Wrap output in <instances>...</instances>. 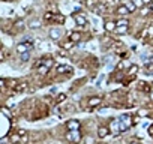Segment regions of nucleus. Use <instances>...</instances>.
<instances>
[{"label": "nucleus", "instance_id": "1", "mask_svg": "<svg viewBox=\"0 0 153 144\" xmlns=\"http://www.w3.org/2000/svg\"><path fill=\"white\" fill-rule=\"evenodd\" d=\"M66 140L69 141V143H80L81 140V135H80V129H77V131H69L66 134Z\"/></svg>", "mask_w": 153, "mask_h": 144}, {"label": "nucleus", "instance_id": "2", "mask_svg": "<svg viewBox=\"0 0 153 144\" xmlns=\"http://www.w3.org/2000/svg\"><path fill=\"white\" fill-rule=\"evenodd\" d=\"M131 117L129 116H123L122 117V120H119V129H120V132H123V131H126L128 128L131 126Z\"/></svg>", "mask_w": 153, "mask_h": 144}, {"label": "nucleus", "instance_id": "3", "mask_svg": "<svg viewBox=\"0 0 153 144\" xmlns=\"http://www.w3.org/2000/svg\"><path fill=\"white\" fill-rule=\"evenodd\" d=\"M74 20H75L77 26H80V27H84V26L87 24V20H86V17H84L83 14H75L74 15Z\"/></svg>", "mask_w": 153, "mask_h": 144}, {"label": "nucleus", "instance_id": "4", "mask_svg": "<svg viewBox=\"0 0 153 144\" xmlns=\"http://www.w3.org/2000/svg\"><path fill=\"white\" fill-rule=\"evenodd\" d=\"M102 102V98L101 96H93V98H90L89 99V102H87V105L90 107V108H93V107H98L99 104Z\"/></svg>", "mask_w": 153, "mask_h": 144}, {"label": "nucleus", "instance_id": "5", "mask_svg": "<svg viewBox=\"0 0 153 144\" xmlns=\"http://www.w3.org/2000/svg\"><path fill=\"white\" fill-rule=\"evenodd\" d=\"M30 48H32V45L30 44H18L17 45V51L20 53V54H24V53H29L30 51Z\"/></svg>", "mask_w": 153, "mask_h": 144}, {"label": "nucleus", "instance_id": "6", "mask_svg": "<svg viewBox=\"0 0 153 144\" xmlns=\"http://www.w3.org/2000/svg\"><path fill=\"white\" fill-rule=\"evenodd\" d=\"M26 89H27V83H17V84H14V87H12V90L15 93L24 92Z\"/></svg>", "mask_w": 153, "mask_h": 144}, {"label": "nucleus", "instance_id": "7", "mask_svg": "<svg viewBox=\"0 0 153 144\" xmlns=\"http://www.w3.org/2000/svg\"><path fill=\"white\" fill-rule=\"evenodd\" d=\"M66 126H68L69 131H77V129H80V122L78 120H69L66 123Z\"/></svg>", "mask_w": 153, "mask_h": 144}, {"label": "nucleus", "instance_id": "8", "mask_svg": "<svg viewBox=\"0 0 153 144\" xmlns=\"http://www.w3.org/2000/svg\"><path fill=\"white\" fill-rule=\"evenodd\" d=\"M81 33H80V32H72V33L69 35V41L71 42H74V44H77V42H80L81 41Z\"/></svg>", "mask_w": 153, "mask_h": 144}, {"label": "nucleus", "instance_id": "9", "mask_svg": "<svg viewBox=\"0 0 153 144\" xmlns=\"http://www.w3.org/2000/svg\"><path fill=\"white\" fill-rule=\"evenodd\" d=\"M36 72H38L39 75H47V74L50 72V68H48V66H45V65H42V63H41V65H39L38 68H36Z\"/></svg>", "mask_w": 153, "mask_h": 144}, {"label": "nucleus", "instance_id": "10", "mask_svg": "<svg viewBox=\"0 0 153 144\" xmlns=\"http://www.w3.org/2000/svg\"><path fill=\"white\" fill-rule=\"evenodd\" d=\"M57 72L59 74H66V72H72V68L68 65H59L57 66Z\"/></svg>", "mask_w": 153, "mask_h": 144}, {"label": "nucleus", "instance_id": "11", "mask_svg": "<svg viewBox=\"0 0 153 144\" xmlns=\"http://www.w3.org/2000/svg\"><path fill=\"white\" fill-rule=\"evenodd\" d=\"M108 134H110V129H108V128H105V126H101V128H99V131H98V137H99V138H105Z\"/></svg>", "mask_w": 153, "mask_h": 144}, {"label": "nucleus", "instance_id": "12", "mask_svg": "<svg viewBox=\"0 0 153 144\" xmlns=\"http://www.w3.org/2000/svg\"><path fill=\"white\" fill-rule=\"evenodd\" d=\"M117 29V23H113V21H107L105 23V30L107 32H113Z\"/></svg>", "mask_w": 153, "mask_h": 144}, {"label": "nucleus", "instance_id": "13", "mask_svg": "<svg viewBox=\"0 0 153 144\" xmlns=\"http://www.w3.org/2000/svg\"><path fill=\"white\" fill-rule=\"evenodd\" d=\"M50 36H51V39H54V41L60 39V30L59 29H51L50 30Z\"/></svg>", "mask_w": 153, "mask_h": 144}, {"label": "nucleus", "instance_id": "14", "mask_svg": "<svg viewBox=\"0 0 153 144\" xmlns=\"http://www.w3.org/2000/svg\"><path fill=\"white\" fill-rule=\"evenodd\" d=\"M117 14L119 15H123V17H125V15L131 14V11L126 8V5H122V6H119V9H117Z\"/></svg>", "mask_w": 153, "mask_h": 144}, {"label": "nucleus", "instance_id": "15", "mask_svg": "<svg viewBox=\"0 0 153 144\" xmlns=\"http://www.w3.org/2000/svg\"><path fill=\"white\" fill-rule=\"evenodd\" d=\"M9 140H11V143H20V141H23V137H21L18 132H17V134H12V135H11Z\"/></svg>", "mask_w": 153, "mask_h": 144}, {"label": "nucleus", "instance_id": "16", "mask_svg": "<svg viewBox=\"0 0 153 144\" xmlns=\"http://www.w3.org/2000/svg\"><path fill=\"white\" fill-rule=\"evenodd\" d=\"M144 72L147 75H153V63H149V65L144 66Z\"/></svg>", "mask_w": 153, "mask_h": 144}, {"label": "nucleus", "instance_id": "17", "mask_svg": "<svg viewBox=\"0 0 153 144\" xmlns=\"http://www.w3.org/2000/svg\"><path fill=\"white\" fill-rule=\"evenodd\" d=\"M41 63H42V65H45V66H48V68H51L53 65H54V62H53L51 59H44Z\"/></svg>", "mask_w": 153, "mask_h": 144}, {"label": "nucleus", "instance_id": "18", "mask_svg": "<svg viewBox=\"0 0 153 144\" xmlns=\"http://www.w3.org/2000/svg\"><path fill=\"white\" fill-rule=\"evenodd\" d=\"M95 12L104 14V12H105V5H99V3H98V6H96V9H95Z\"/></svg>", "mask_w": 153, "mask_h": 144}, {"label": "nucleus", "instance_id": "19", "mask_svg": "<svg viewBox=\"0 0 153 144\" xmlns=\"http://www.w3.org/2000/svg\"><path fill=\"white\" fill-rule=\"evenodd\" d=\"M128 20H119L117 21V27H128Z\"/></svg>", "mask_w": 153, "mask_h": 144}, {"label": "nucleus", "instance_id": "20", "mask_svg": "<svg viewBox=\"0 0 153 144\" xmlns=\"http://www.w3.org/2000/svg\"><path fill=\"white\" fill-rule=\"evenodd\" d=\"M126 8H128L131 12H134V11L137 9V5H135L134 2H128V3H126Z\"/></svg>", "mask_w": 153, "mask_h": 144}, {"label": "nucleus", "instance_id": "21", "mask_svg": "<svg viewBox=\"0 0 153 144\" xmlns=\"http://www.w3.org/2000/svg\"><path fill=\"white\" fill-rule=\"evenodd\" d=\"M44 20H45V21H51V20H54V14H53V12H45Z\"/></svg>", "mask_w": 153, "mask_h": 144}, {"label": "nucleus", "instance_id": "22", "mask_svg": "<svg viewBox=\"0 0 153 144\" xmlns=\"http://www.w3.org/2000/svg\"><path fill=\"white\" fill-rule=\"evenodd\" d=\"M66 99V95L65 93H60V95H57V98H56V101H57V102H63V101H65Z\"/></svg>", "mask_w": 153, "mask_h": 144}, {"label": "nucleus", "instance_id": "23", "mask_svg": "<svg viewBox=\"0 0 153 144\" xmlns=\"http://www.w3.org/2000/svg\"><path fill=\"white\" fill-rule=\"evenodd\" d=\"M137 72H138V66H137V65H132L129 68V74H131V75H134V74H137Z\"/></svg>", "mask_w": 153, "mask_h": 144}, {"label": "nucleus", "instance_id": "24", "mask_svg": "<svg viewBox=\"0 0 153 144\" xmlns=\"http://www.w3.org/2000/svg\"><path fill=\"white\" fill-rule=\"evenodd\" d=\"M2 113H3L5 116H6L8 119H12V114H11L9 111H8V108H6V107H3V108H2Z\"/></svg>", "mask_w": 153, "mask_h": 144}, {"label": "nucleus", "instance_id": "25", "mask_svg": "<svg viewBox=\"0 0 153 144\" xmlns=\"http://www.w3.org/2000/svg\"><path fill=\"white\" fill-rule=\"evenodd\" d=\"M141 90H143V92H147V93H149V92H150V86H149L147 83H143V86H141Z\"/></svg>", "mask_w": 153, "mask_h": 144}, {"label": "nucleus", "instance_id": "26", "mask_svg": "<svg viewBox=\"0 0 153 144\" xmlns=\"http://www.w3.org/2000/svg\"><path fill=\"white\" fill-rule=\"evenodd\" d=\"M54 21H57V23H63V21H65V17H63V15H56Z\"/></svg>", "mask_w": 153, "mask_h": 144}, {"label": "nucleus", "instance_id": "27", "mask_svg": "<svg viewBox=\"0 0 153 144\" xmlns=\"http://www.w3.org/2000/svg\"><path fill=\"white\" fill-rule=\"evenodd\" d=\"M29 57H30L29 53H24V54H21V60H23V62H27V60H29Z\"/></svg>", "mask_w": 153, "mask_h": 144}, {"label": "nucleus", "instance_id": "28", "mask_svg": "<svg viewBox=\"0 0 153 144\" xmlns=\"http://www.w3.org/2000/svg\"><path fill=\"white\" fill-rule=\"evenodd\" d=\"M141 2H143V5H146V6H150L153 3V0H141Z\"/></svg>", "mask_w": 153, "mask_h": 144}, {"label": "nucleus", "instance_id": "29", "mask_svg": "<svg viewBox=\"0 0 153 144\" xmlns=\"http://www.w3.org/2000/svg\"><path fill=\"white\" fill-rule=\"evenodd\" d=\"M149 12H150V6L149 8H143V12H141V14H143V15H149Z\"/></svg>", "mask_w": 153, "mask_h": 144}, {"label": "nucleus", "instance_id": "30", "mask_svg": "<svg viewBox=\"0 0 153 144\" xmlns=\"http://www.w3.org/2000/svg\"><path fill=\"white\" fill-rule=\"evenodd\" d=\"M116 30H117L119 33H125V32L128 30V27H117V29H116Z\"/></svg>", "mask_w": 153, "mask_h": 144}, {"label": "nucleus", "instance_id": "31", "mask_svg": "<svg viewBox=\"0 0 153 144\" xmlns=\"http://www.w3.org/2000/svg\"><path fill=\"white\" fill-rule=\"evenodd\" d=\"M15 26H17L18 29H21V27H24V23H23V21H17V24H15Z\"/></svg>", "mask_w": 153, "mask_h": 144}, {"label": "nucleus", "instance_id": "32", "mask_svg": "<svg viewBox=\"0 0 153 144\" xmlns=\"http://www.w3.org/2000/svg\"><path fill=\"white\" fill-rule=\"evenodd\" d=\"M147 33H149L150 38H153V26H150V27H149V32H147Z\"/></svg>", "mask_w": 153, "mask_h": 144}, {"label": "nucleus", "instance_id": "33", "mask_svg": "<svg viewBox=\"0 0 153 144\" xmlns=\"http://www.w3.org/2000/svg\"><path fill=\"white\" fill-rule=\"evenodd\" d=\"M18 134H20L21 137H26V135H27V132H26L24 129H20V131H18Z\"/></svg>", "mask_w": 153, "mask_h": 144}, {"label": "nucleus", "instance_id": "34", "mask_svg": "<svg viewBox=\"0 0 153 144\" xmlns=\"http://www.w3.org/2000/svg\"><path fill=\"white\" fill-rule=\"evenodd\" d=\"M39 23H38V21H33V23H32V27H33V29H36V27H39Z\"/></svg>", "mask_w": 153, "mask_h": 144}, {"label": "nucleus", "instance_id": "35", "mask_svg": "<svg viewBox=\"0 0 153 144\" xmlns=\"http://www.w3.org/2000/svg\"><path fill=\"white\" fill-rule=\"evenodd\" d=\"M72 44H74V42H71V41H69V42H68V44H65V45H63V48H66V50H69V47H71Z\"/></svg>", "mask_w": 153, "mask_h": 144}, {"label": "nucleus", "instance_id": "36", "mask_svg": "<svg viewBox=\"0 0 153 144\" xmlns=\"http://www.w3.org/2000/svg\"><path fill=\"white\" fill-rule=\"evenodd\" d=\"M86 143H87V144H93V138L87 137V138H86Z\"/></svg>", "mask_w": 153, "mask_h": 144}, {"label": "nucleus", "instance_id": "37", "mask_svg": "<svg viewBox=\"0 0 153 144\" xmlns=\"http://www.w3.org/2000/svg\"><path fill=\"white\" fill-rule=\"evenodd\" d=\"M138 114H140V116H146V114H147V111H146V110H140V111H138Z\"/></svg>", "mask_w": 153, "mask_h": 144}, {"label": "nucleus", "instance_id": "38", "mask_svg": "<svg viewBox=\"0 0 153 144\" xmlns=\"http://www.w3.org/2000/svg\"><path fill=\"white\" fill-rule=\"evenodd\" d=\"M149 134H150V135L153 137V125H152V126L149 128Z\"/></svg>", "mask_w": 153, "mask_h": 144}, {"label": "nucleus", "instance_id": "39", "mask_svg": "<svg viewBox=\"0 0 153 144\" xmlns=\"http://www.w3.org/2000/svg\"><path fill=\"white\" fill-rule=\"evenodd\" d=\"M150 11H152V12H153V3L150 5Z\"/></svg>", "mask_w": 153, "mask_h": 144}, {"label": "nucleus", "instance_id": "40", "mask_svg": "<svg viewBox=\"0 0 153 144\" xmlns=\"http://www.w3.org/2000/svg\"><path fill=\"white\" fill-rule=\"evenodd\" d=\"M129 144H140V143H137V141H132V143H129Z\"/></svg>", "mask_w": 153, "mask_h": 144}, {"label": "nucleus", "instance_id": "41", "mask_svg": "<svg viewBox=\"0 0 153 144\" xmlns=\"http://www.w3.org/2000/svg\"><path fill=\"white\" fill-rule=\"evenodd\" d=\"M152 98H153V92H152Z\"/></svg>", "mask_w": 153, "mask_h": 144}]
</instances>
